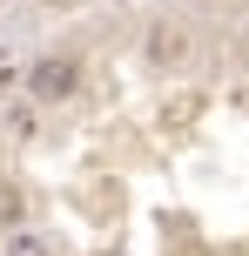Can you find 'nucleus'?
I'll return each instance as SVG.
<instances>
[{
    "label": "nucleus",
    "instance_id": "f257e3e1",
    "mask_svg": "<svg viewBox=\"0 0 249 256\" xmlns=\"http://www.w3.org/2000/svg\"><path fill=\"white\" fill-rule=\"evenodd\" d=\"M20 81H27V94H34V102H67V94L81 88V68L67 61V54H40Z\"/></svg>",
    "mask_w": 249,
    "mask_h": 256
},
{
    "label": "nucleus",
    "instance_id": "f03ea898",
    "mask_svg": "<svg viewBox=\"0 0 249 256\" xmlns=\"http://www.w3.org/2000/svg\"><path fill=\"white\" fill-rule=\"evenodd\" d=\"M7 256H54V243H47L40 230H13V236H7Z\"/></svg>",
    "mask_w": 249,
    "mask_h": 256
},
{
    "label": "nucleus",
    "instance_id": "7ed1b4c3",
    "mask_svg": "<svg viewBox=\"0 0 249 256\" xmlns=\"http://www.w3.org/2000/svg\"><path fill=\"white\" fill-rule=\"evenodd\" d=\"M148 54H155V61H175V54H182V34H175V27H155V34H148Z\"/></svg>",
    "mask_w": 249,
    "mask_h": 256
},
{
    "label": "nucleus",
    "instance_id": "20e7f679",
    "mask_svg": "<svg viewBox=\"0 0 249 256\" xmlns=\"http://www.w3.org/2000/svg\"><path fill=\"white\" fill-rule=\"evenodd\" d=\"M7 88H13V68H0V94H7Z\"/></svg>",
    "mask_w": 249,
    "mask_h": 256
}]
</instances>
